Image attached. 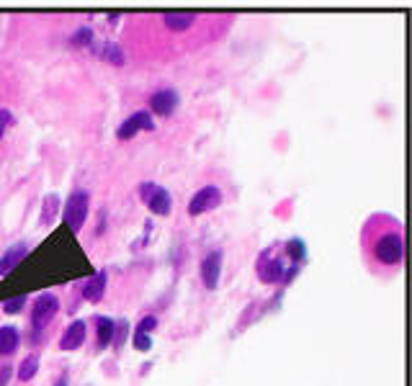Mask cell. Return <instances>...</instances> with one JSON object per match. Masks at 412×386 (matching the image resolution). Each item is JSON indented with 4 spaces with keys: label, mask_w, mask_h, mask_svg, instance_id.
I'll return each instance as SVG.
<instances>
[{
    "label": "cell",
    "mask_w": 412,
    "mask_h": 386,
    "mask_svg": "<svg viewBox=\"0 0 412 386\" xmlns=\"http://www.w3.org/2000/svg\"><path fill=\"white\" fill-rule=\"evenodd\" d=\"M135 348H137V350H150V348H152L150 335H147V332H142V330H137V332H135Z\"/></svg>",
    "instance_id": "d6986e66"
},
{
    "label": "cell",
    "mask_w": 412,
    "mask_h": 386,
    "mask_svg": "<svg viewBox=\"0 0 412 386\" xmlns=\"http://www.w3.org/2000/svg\"><path fill=\"white\" fill-rule=\"evenodd\" d=\"M103 291H106V273H96V276L88 278V284L83 286V299L85 302H101Z\"/></svg>",
    "instance_id": "8fae6325"
},
{
    "label": "cell",
    "mask_w": 412,
    "mask_h": 386,
    "mask_svg": "<svg viewBox=\"0 0 412 386\" xmlns=\"http://www.w3.org/2000/svg\"><path fill=\"white\" fill-rule=\"evenodd\" d=\"M29 252V247L26 245H13L3 258H0V276H6V273H10V270L16 268L18 263L24 261V255Z\"/></svg>",
    "instance_id": "7c38bea8"
},
{
    "label": "cell",
    "mask_w": 412,
    "mask_h": 386,
    "mask_svg": "<svg viewBox=\"0 0 412 386\" xmlns=\"http://www.w3.org/2000/svg\"><path fill=\"white\" fill-rule=\"evenodd\" d=\"M24 307H26V296H13V299H8V302L3 304V311L6 314H18Z\"/></svg>",
    "instance_id": "ac0fdd59"
},
{
    "label": "cell",
    "mask_w": 412,
    "mask_h": 386,
    "mask_svg": "<svg viewBox=\"0 0 412 386\" xmlns=\"http://www.w3.org/2000/svg\"><path fill=\"white\" fill-rule=\"evenodd\" d=\"M222 203V191L217 185H204L191 196V203H188V214L191 217H199V214H206V211H214Z\"/></svg>",
    "instance_id": "3957f363"
},
{
    "label": "cell",
    "mask_w": 412,
    "mask_h": 386,
    "mask_svg": "<svg viewBox=\"0 0 412 386\" xmlns=\"http://www.w3.org/2000/svg\"><path fill=\"white\" fill-rule=\"evenodd\" d=\"M150 109L155 111V114H160V116H170V114H173V111L178 109V93H176V91H170V88H165V91H158V93H152Z\"/></svg>",
    "instance_id": "ba28073f"
},
{
    "label": "cell",
    "mask_w": 412,
    "mask_h": 386,
    "mask_svg": "<svg viewBox=\"0 0 412 386\" xmlns=\"http://www.w3.org/2000/svg\"><path fill=\"white\" fill-rule=\"evenodd\" d=\"M59 311V302L54 294H42L39 299H36L34 309H31V327L34 330H42L47 327L52 319H54V314Z\"/></svg>",
    "instance_id": "5b68a950"
},
{
    "label": "cell",
    "mask_w": 412,
    "mask_h": 386,
    "mask_svg": "<svg viewBox=\"0 0 412 386\" xmlns=\"http://www.w3.org/2000/svg\"><path fill=\"white\" fill-rule=\"evenodd\" d=\"M258 276H261L263 284H276V281L284 278V265H281L278 258H263L258 263Z\"/></svg>",
    "instance_id": "30bf717a"
},
{
    "label": "cell",
    "mask_w": 412,
    "mask_h": 386,
    "mask_svg": "<svg viewBox=\"0 0 412 386\" xmlns=\"http://www.w3.org/2000/svg\"><path fill=\"white\" fill-rule=\"evenodd\" d=\"M91 29H80V31H77L75 36H73V44H88L91 42Z\"/></svg>",
    "instance_id": "44dd1931"
},
{
    "label": "cell",
    "mask_w": 412,
    "mask_h": 386,
    "mask_svg": "<svg viewBox=\"0 0 412 386\" xmlns=\"http://www.w3.org/2000/svg\"><path fill=\"white\" fill-rule=\"evenodd\" d=\"M54 209H57V196H49L47 199V203H44V211H42V217H44V222L49 224L52 219H54Z\"/></svg>",
    "instance_id": "ffe728a7"
},
{
    "label": "cell",
    "mask_w": 412,
    "mask_h": 386,
    "mask_svg": "<svg viewBox=\"0 0 412 386\" xmlns=\"http://www.w3.org/2000/svg\"><path fill=\"white\" fill-rule=\"evenodd\" d=\"M54 386H68V381H65V378H57V384Z\"/></svg>",
    "instance_id": "cb8c5ba5"
},
{
    "label": "cell",
    "mask_w": 412,
    "mask_h": 386,
    "mask_svg": "<svg viewBox=\"0 0 412 386\" xmlns=\"http://www.w3.org/2000/svg\"><path fill=\"white\" fill-rule=\"evenodd\" d=\"M83 340H85V322L83 319H75V322L65 330V335L59 340V348H62V350H77V348L83 345Z\"/></svg>",
    "instance_id": "9c48e42d"
},
{
    "label": "cell",
    "mask_w": 412,
    "mask_h": 386,
    "mask_svg": "<svg viewBox=\"0 0 412 386\" xmlns=\"http://www.w3.org/2000/svg\"><path fill=\"white\" fill-rule=\"evenodd\" d=\"M222 263H224V252L222 250H211L201 263V284L214 291L219 286V278H222Z\"/></svg>",
    "instance_id": "52a82bcc"
},
{
    "label": "cell",
    "mask_w": 412,
    "mask_h": 386,
    "mask_svg": "<svg viewBox=\"0 0 412 386\" xmlns=\"http://www.w3.org/2000/svg\"><path fill=\"white\" fill-rule=\"evenodd\" d=\"M152 129H155V121H152L150 111H135V114L116 129V137L119 139H132L137 132H152Z\"/></svg>",
    "instance_id": "8992f818"
},
{
    "label": "cell",
    "mask_w": 412,
    "mask_h": 386,
    "mask_svg": "<svg viewBox=\"0 0 412 386\" xmlns=\"http://www.w3.org/2000/svg\"><path fill=\"white\" fill-rule=\"evenodd\" d=\"M0 137H3V121H0Z\"/></svg>",
    "instance_id": "d4e9b609"
},
{
    "label": "cell",
    "mask_w": 412,
    "mask_h": 386,
    "mask_svg": "<svg viewBox=\"0 0 412 386\" xmlns=\"http://www.w3.org/2000/svg\"><path fill=\"white\" fill-rule=\"evenodd\" d=\"M142 193V201H147L152 214H160V217H168L170 209H173V199H170V193L165 188H158V185L152 183H144L139 188Z\"/></svg>",
    "instance_id": "277c9868"
},
{
    "label": "cell",
    "mask_w": 412,
    "mask_h": 386,
    "mask_svg": "<svg viewBox=\"0 0 412 386\" xmlns=\"http://www.w3.org/2000/svg\"><path fill=\"white\" fill-rule=\"evenodd\" d=\"M98 348H109L111 343H114V330H116V325H114V319L111 317H98Z\"/></svg>",
    "instance_id": "9a60e30c"
},
{
    "label": "cell",
    "mask_w": 412,
    "mask_h": 386,
    "mask_svg": "<svg viewBox=\"0 0 412 386\" xmlns=\"http://www.w3.org/2000/svg\"><path fill=\"white\" fill-rule=\"evenodd\" d=\"M10 381V366H0V386H8Z\"/></svg>",
    "instance_id": "603a6c76"
},
{
    "label": "cell",
    "mask_w": 412,
    "mask_h": 386,
    "mask_svg": "<svg viewBox=\"0 0 412 386\" xmlns=\"http://www.w3.org/2000/svg\"><path fill=\"white\" fill-rule=\"evenodd\" d=\"M18 343H21V337H18V330L16 327H0V358H6L10 353H16Z\"/></svg>",
    "instance_id": "4fadbf2b"
},
{
    "label": "cell",
    "mask_w": 412,
    "mask_h": 386,
    "mask_svg": "<svg viewBox=\"0 0 412 386\" xmlns=\"http://www.w3.org/2000/svg\"><path fill=\"white\" fill-rule=\"evenodd\" d=\"M374 261L379 265H384V268H397L399 263H402V255H404V242H402V235L399 232H392V229H384V232H379L374 237Z\"/></svg>",
    "instance_id": "6da1fadb"
},
{
    "label": "cell",
    "mask_w": 412,
    "mask_h": 386,
    "mask_svg": "<svg viewBox=\"0 0 412 386\" xmlns=\"http://www.w3.org/2000/svg\"><path fill=\"white\" fill-rule=\"evenodd\" d=\"M194 21H196L194 13H165L162 16V24L168 26L170 31H185V29H191Z\"/></svg>",
    "instance_id": "5bb4252c"
},
{
    "label": "cell",
    "mask_w": 412,
    "mask_h": 386,
    "mask_svg": "<svg viewBox=\"0 0 412 386\" xmlns=\"http://www.w3.org/2000/svg\"><path fill=\"white\" fill-rule=\"evenodd\" d=\"M88 191H73L70 193L68 203H65V222H68V227L73 232H80L85 224V219H88Z\"/></svg>",
    "instance_id": "7a4b0ae2"
},
{
    "label": "cell",
    "mask_w": 412,
    "mask_h": 386,
    "mask_svg": "<svg viewBox=\"0 0 412 386\" xmlns=\"http://www.w3.org/2000/svg\"><path fill=\"white\" fill-rule=\"evenodd\" d=\"M155 327H158V319H155V317H144V319H142V325H139L137 330H142V332H147V335H150V332H152Z\"/></svg>",
    "instance_id": "7402d4cb"
},
{
    "label": "cell",
    "mask_w": 412,
    "mask_h": 386,
    "mask_svg": "<svg viewBox=\"0 0 412 386\" xmlns=\"http://www.w3.org/2000/svg\"><path fill=\"white\" fill-rule=\"evenodd\" d=\"M36 371H39V358L36 355H26L21 366H18V378L21 381H31L36 376Z\"/></svg>",
    "instance_id": "2e32d148"
},
{
    "label": "cell",
    "mask_w": 412,
    "mask_h": 386,
    "mask_svg": "<svg viewBox=\"0 0 412 386\" xmlns=\"http://www.w3.org/2000/svg\"><path fill=\"white\" fill-rule=\"evenodd\" d=\"M101 57L114 62V65H124V52H121V47H116V44H103Z\"/></svg>",
    "instance_id": "e0dca14e"
}]
</instances>
